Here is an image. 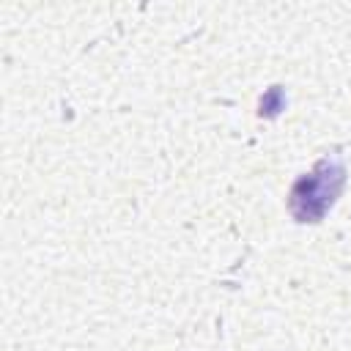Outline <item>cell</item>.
Returning a JSON list of instances; mask_svg holds the SVG:
<instances>
[{"mask_svg":"<svg viewBox=\"0 0 351 351\" xmlns=\"http://www.w3.org/2000/svg\"><path fill=\"white\" fill-rule=\"evenodd\" d=\"M346 186V162L340 154L321 156L310 173L299 176L288 192V211L296 222H321Z\"/></svg>","mask_w":351,"mask_h":351,"instance_id":"6da1fadb","label":"cell"}]
</instances>
